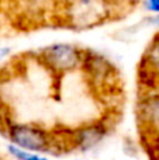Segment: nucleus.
I'll return each instance as SVG.
<instances>
[{
  "mask_svg": "<svg viewBox=\"0 0 159 160\" xmlns=\"http://www.w3.org/2000/svg\"><path fill=\"white\" fill-rule=\"evenodd\" d=\"M114 10L113 0H61L58 21L70 30L85 31L107 22Z\"/></svg>",
  "mask_w": 159,
  "mask_h": 160,
  "instance_id": "f257e3e1",
  "label": "nucleus"
},
{
  "mask_svg": "<svg viewBox=\"0 0 159 160\" xmlns=\"http://www.w3.org/2000/svg\"><path fill=\"white\" fill-rule=\"evenodd\" d=\"M4 138L8 141V143L24 150L55 156L54 129H48L35 122H11Z\"/></svg>",
  "mask_w": 159,
  "mask_h": 160,
  "instance_id": "f03ea898",
  "label": "nucleus"
},
{
  "mask_svg": "<svg viewBox=\"0 0 159 160\" xmlns=\"http://www.w3.org/2000/svg\"><path fill=\"white\" fill-rule=\"evenodd\" d=\"M85 49L70 42H55L44 47L38 53V59L45 69L55 76H64L82 69Z\"/></svg>",
  "mask_w": 159,
  "mask_h": 160,
  "instance_id": "7ed1b4c3",
  "label": "nucleus"
},
{
  "mask_svg": "<svg viewBox=\"0 0 159 160\" xmlns=\"http://www.w3.org/2000/svg\"><path fill=\"white\" fill-rule=\"evenodd\" d=\"M111 122L107 118L95 119L72 128L73 152L87 153L99 148L111 132Z\"/></svg>",
  "mask_w": 159,
  "mask_h": 160,
  "instance_id": "20e7f679",
  "label": "nucleus"
},
{
  "mask_svg": "<svg viewBox=\"0 0 159 160\" xmlns=\"http://www.w3.org/2000/svg\"><path fill=\"white\" fill-rule=\"evenodd\" d=\"M138 83L142 91L159 88V32L148 44L138 66Z\"/></svg>",
  "mask_w": 159,
  "mask_h": 160,
  "instance_id": "39448f33",
  "label": "nucleus"
},
{
  "mask_svg": "<svg viewBox=\"0 0 159 160\" xmlns=\"http://www.w3.org/2000/svg\"><path fill=\"white\" fill-rule=\"evenodd\" d=\"M82 70L86 72L93 83L106 84L107 82H113L115 78V68L106 56L93 51H85Z\"/></svg>",
  "mask_w": 159,
  "mask_h": 160,
  "instance_id": "423d86ee",
  "label": "nucleus"
},
{
  "mask_svg": "<svg viewBox=\"0 0 159 160\" xmlns=\"http://www.w3.org/2000/svg\"><path fill=\"white\" fill-rule=\"evenodd\" d=\"M138 128L159 129V88L144 91L137 105Z\"/></svg>",
  "mask_w": 159,
  "mask_h": 160,
  "instance_id": "0eeeda50",
  "label": "nucleus"
},
{
  "mask_svg": "<svg viewBox=\"0 0 159 160\" xmlns=\"http://www.w3.org/2000/svg\"><path fill=\"white\" fill-rule=\"evenodd\" d=\"M140 145L148 160H159V129L138 128Z\"/></svg>",
  "mask_w": 159,
  "mask_h": 160,
  "instance_id": "6e6552de",
  "label": "nucleus"
},
{
  "mask_svg": "<svg viewBox=\"0 0 159 160\" xmlns=\"http://www.w3.org/2000/svg\"><path fill=\"white\" fill-rule=\"evenodd\" d=\"M8 156L14 160H51L49 156L47 155H41V153H34L30 150H24L21 148H17L11 143H7L6 146Z\"/></svg>",
  "mask_w": 159,
  "mask_h": 160,
  "instance_id": "1a4fd4ad",
  "label": "nucleus"
},
{
  "mask_svg": "<svg viewBox=\"0 0 159 160\" xmlns=\"http://www.w3.org/2000/svg\"><path fill=\"white\" fill-rule=\"evenodd\" d=\"M144 7L151 14L159 17V0H144Z\"/></svg>",
  "mask_w": 159,
  "mask_h": 160,
  "instance_id": "9d476101",
  "label": "nucleus"
},
{
  "mask_svg": "<svg viewBox=\"0 0 159 160\" xmlns=\"http://www.w3.org/2000/svg\"><path fill=\"white\" fill-rule=\"evenodd\" d=\"M10 53V48H0V61Z\"/></svg>",
  "mask_w": 159,
  "mask_h": 160,
  "instance_id": "9b49d317",
  "label": "nucleus"
},
{
  "mask_svg": "<svg viewBox=\"0 0 159 160\" xmlns=\"http://www.w3.org/2000/svg\"><path fill=\"white\" fill-rule=\"evenodd\" d=\"M0 160H6L4 158H3V156H0Z\"/></svg>",
  "mask_w": 159,
  "mask_h": 160,
  "instance_id": "f8f14e48",
  "label": "nucleus"
},
{
  "mask_svg": "<svg viewBox=\"0 0 159 160\" xmlns=\"http://www.w3.org/2000/svg\"><path fill=\"white\" fill-rule=\"evenodd\" d=\"M76 160H85V159H76Z\"/></svg>",
  "mask_w": 159,
  "mask_h": 160,
  "instance_id": "ddd939ff",
  "label": "nucleus"
}]
</instances>
